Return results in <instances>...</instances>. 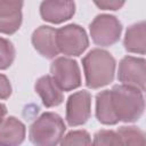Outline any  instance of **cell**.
<instances>
[{
  "label": "cell",
  "mask_w": 146,
  "mask_h": 146,
  "mask_svg": "<svg viewBox=\"0 0 146 146\" xmlns=\"http://www.w3.org/2000/svg\"><path fill=\"white\" fill-rule=\"evenodd\" d=\"M96 117L106 125H113L119 122L113 111L110 90H103L96 96Z\"/></svg>",
  "instance_id": "obj_15"
},
{
  "label": "cell",
  "mask_w": 146,
  "mask_h": 146,
  "mask_svg": "<svg viewBox=\"0 0 146 146\" xmlns=\"http://www.w3.org/2000/svg\"><path fill=\"white\" fill-rule=\"evenodd\" d=\"M32 44L34 49L46 58H55L59 51L57 47V29L41 25L32 33Z\"/></svg>",
  "instance_id": "obj_9"
},
{
  "label": "cell",
  "mask_w": 146,
  "mask_h": 146,
  "mask_svg": "<svg viewBox=\"0 0 146 146\" xmlns=\"http://www.w3.org/2000/svg\"><path fill=\"white\" fill-rule=\"evenodd\" d=\"M92 41L100 47H110L116 43L121 36L122 24L113 15H97L89 25Z\"/></svg>",
  "instance_id": "obj_4"
},
{
  "label": "cell",
  "mask_w": 146,
  "mask_h": 146,
  "mask_svg": "<svg viewBox=\"0 0 146 146\" xmlns=\"http://www.w3.org/2000/svg\"><path fill=\"white\" fill-rule=\"evenodd\" d=\"M115 59L106 50L95 48L82 58L86 84L90 89H98L110 84L114 79Z\"/></svg>",
  "instance_id": "obj_1"
},
{
  "label": "cell",
  "mask_w": 146,
  "mask_h": 146,
  "mask_svg": "<svg viewBox=\"0 0 146 146\" xmlns=\"http://www.w3.org/2000/svg\"><path fill=\"white\" fill-rule=\"evenodd\" d=\"M124 49L129 52L144 55L146 50V24L144 21L135 23L127 29L123 40Z\"/></svg>",
  "instance_id": "obj_14"
},
{
  "label": "cell",
  "mask_w": 146,
  "mask_h": 146,
  "mask_svg": "<svg viewBox=\"0 0 146 146\" xmlns=\"http://www.w3.org/2000/svg\"><path fill=\"white\" fill-rule=\"evenodd\" d=\"M26 128L15 116L3 119L0 123V146H19L25 139Z\"/></svg>",
  "instance_id": "obj_12"
},
{
  "label": "cell",
  "mask_w": 146,
  "mask_h": 146,
  "mask_svg": "<svg viewBox=\"0 0 146 146\" xmlns=\"http://www.w3.org/2000/svg\"><path fill=\"white\" fill-rule=\"evenodd\" d=\"M146 62L144 58L125 56L119 64L117 79L123 86H128L139 91H145Z\"/></svg>",
  "instance_id": "obj_7"
},
{
  "label": "cell",
  "mask_w": 146,
  "mask_h": 146,
  "mask_svg": "<svg viewBox=\"0 0 146 146\" xmlns=\"http://www.w3.org/2000/svg\"><path fill=\"white\" fill-rule=\"evenodd\" d=\"M91 114V95L87 90L72 94L66 103V122L71 127L84 124Z\"/></svg>",
  "instance_id": "obj_8"
},
{
  "label": "cell",
  "mask_w": 146,
  "mask_h": 146,
  "mask_svg": "<svg viewBox=\"0 0 146 146\" xmlns=\"http://www.w3.org/2000/svg\"><path fill=\"white\" fill-rule=\"evenodd\" d=\"M51 78L62 91H71L81 86V73L78 63L67 57H58L50 65Z\"/></svg>",
  "instance_id": "obj_6"
},
{
  "label": "cell",
  "mask_w": 146,
  "mask_h": 146,
  "mask_svg": "<svg viewBox=\"0 0 146 146\" xmlns=\"http://www.w3.org/2000/svg\"><path fill=\"white\" fill-rule=\"evenodd\" d=\"M65 130L66 125L57 113L46 112L31 124L29 138L34 146H57Z\"/></svg>",
  "instance_id": "obj_3"
},
{
  "label": "cell",
  "mask_w": 146,
  "mask_h": 146,
  "mask_svg": "<svg viewBox=\"0 0 146 146\" xmlns=\"http://www.w3.org/2000/svg\"><path fill=\"white\" fill-rule=\"evenodd\" d=\"M116 131L122 138L123 146H145V133L141 129L135 125H123Z\"/></svg>",
  "instance_id": "obj_16"
},
{
  "label": "cell",
  "mask_w": 146,
  "mask_h": 146,
  "mask_svg": "<svg viewBox=\"0 0 146 146\" xmlns=\"http://www.w3.org/2000/svg\"><path fill=\"white\" fill-rule=\"evenodd\" d=\"M75 13V3L73 1H42L40 5L41 18L52 24H60L73 17Z\"/></svg>",
  "instance_id": "obj_10"
},
{
  "label": "cell",
  "mask_w": 146,
  "mask_h": 146,
  "mask_svg": "<svg viewBox=\"0 0 146 146\" xmlns=\"http://www.w3.org/2000/svg\"><path fill=\"white\" fill-rule=\"evenodd\" d=\"M34 89L46 107H55L63 103L64 95L50 75H43L35 82Z\"/></svg>",
  "instance_id": "obj_13"
},
{
  "label": "cell",
  "mask_w": 146,
  "mask_h": 146,
  "mask_svg": "<svg viewBox=\"0 0 146 146\" xmlns=\"http://www.w3.org/2000/svg\"><path fill=\"white\" fill-rule=\"evenodd\" d=\"M95 5L103 9V10H117L120 9L124 2L123 1H107V0H104V1H95Z\"/></svg>",
  "instance_id": "obj_21"
},
{
  "label": "cell",
  "mask_w": 146,
  "mask_h": 146,
  "mask_svg": "<svg viewBox=\"0 0 146 146\" xmlns=\"http://www.w3.org/2000/svg\"><path fill=\"white\" fill-rule=\"evenodd\" d=\"M23 1L0 0V33L14 34L22 24Z\"/></svg>",
  "instance_id": "obj_11"
},
{
  "label": "cell",
  "mask_w": 146,
  "mask_h": 146,
  "mask_svg": "<svg viewBox=\"0 0 146 146\" xmlns=\"http://www.w3.org/2000/svg\"><path fill=\"white\" fill-rule=\"evenodd\" d=\"M59 146H92V145L88 131L72 130L60 140Z\"/></svg>",
  "instance_id": "obj_18"
},
{
  "label": "cell",
  "mask_w": 146,
  "mask_h": 146,
  "mask_svg": "<svg viewBox=\"0 0 146 146\" xmlns=\"http://www.w3.org/2000/svg\"><path fill=\"white\" fill-rule=\"evenodd\" d=\"M15 54L14 44L8 39L0 36V70H6L13 64Z\"/></svg>",
  "instance_id": "obj_19"
},
{
  "label": "cell",
  "mask_w": 146,
  "mask_h": 146,
  "mask_svg": "<svg viewBox=\"0 0 146 146\" xmlns=\"http://www.w3.org/2000/svg\"><path fill=\"white\" fill-rule=\"evenodd\" d=\"M11 95V84L8 78L0 74V99H7Z\"/></svg>",
  "instance_id": "obj_20"
},
{
  "label": "cell",
  "mask_w": 146,
  "mask_h": 146,
  "mask_svg": "<svg viewBox=\"0 0 146 146\" xmlns=\"http://www.w3.org/2000/svg\"><path fill=\"white\" fill-rule=\"evenodd\" d=\"M6 114H7V107H6V105L0 103V123L2 122V120H3Z\"/></svg>",
  "instance_id": "obj_22"
},
{
  "label": "cell",
  "mask_w": 146,
  "mask_h": 146,
  "mask_svg": "<svg viewBox=\"0 0 146 146\" xmlns=\"http://www.w3.org/2000/svg\"><path fill=\"white\" fill-rule=\"evenodd\" d=\"M89 46V39L83 27L68 24L57 30L58 51L66 56H80Z\"/></svg>",
  "instance_id": "obj_5"
},
{
  "label": "cell",
  "mask_w": 146,
  "mask_h": 146,
  "mask_svg": "<svg viewBox=\"0 0 146 146\" xmlns=\"http://www.w3.org/2000/svg\"><path fill=\"white\" fill-rule=\"evenodd\" d=\"M110 92L113 111L119 122L129 123L140 119L145 108V100L141 91L128 86L116 84Z\"/></svg>",
  "instance_id": "obj_2"
},
{
  "label": "cell",
  "mask_w": 146,
  "mask_h": 146,
  "mask_svg": "<svg viewBox=\"0 0 146 146\" xmlns=\"http://www.w3.org/2000/svg\"><path fill=\"white\" fill-rule=\"evenodd\" d=\"M92 146H123L122 138L117 131L114 130H99L95 133Z\"/></svg>",
  "instance_id": "obj_17"
}]
</instances>
